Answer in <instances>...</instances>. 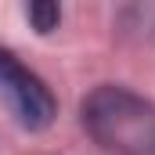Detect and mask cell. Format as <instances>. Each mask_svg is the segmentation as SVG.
<instances>
[{
  "mask_svg": "<svg viewBox=\"0 0 155 155\" xmlns=\"http://www.w3.org/2000/svg\"><path fill=\"white\" fill-rule=\"evenodd\" d=\"M25 18L36 25V33H51V29H58V22H61V7H58V4H29V7H25Z\"/></svg>",
  "mask_w": 155,
  "mask_h": 155,
  "instance_id": "3",
  "label": "cell"
},
{
  "mask_svg": "<svg viewBox=\"0 0 155 155\" xmlns=\"http://www.w3.org/2000/svg\"><path fill=\"white\" fill-rule=\"evenodd\" d=\"M87 134L112 155H155V105L141 94L105 83L83 97Z\"/></svg>",
  "mask_w": 155,
  "mask_h": 155,
  "instance_id": "1",
  "label": "cell"
},
{
  "mask_svg": "<svg viewBox=\"0 0 155 155\" xmlns=\"http://www.w3.org/2000/svg\"><path fill=\"white\" fill-rule=\"evenodd\" d=\"M0 94L7 97V105H11V112L18 116V123L29 126V130L51 126V119L58 112V105H54L47 83H43L36 72H29L7 47H0Z\"/></svg>",
  "mask_w": 155,
  "mask_h": 155,
  "instance_id": "2",
  "label": "cell"
}]
</instances>
